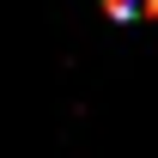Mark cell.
<instances>
[{"instance_id": "obj_1", "label": "cell", "mask_w": 158, "mask_h": 158, "mask_svg": "<svg viewBox=\"0 0 158 158\" xmlns=\"http://www.w3.org/2000/svg\"><path fill=\"white\" fill-rule=\"evenodd\" d=\"M110 19H158V0H98Z\"/></svg>"}]
</instances>
